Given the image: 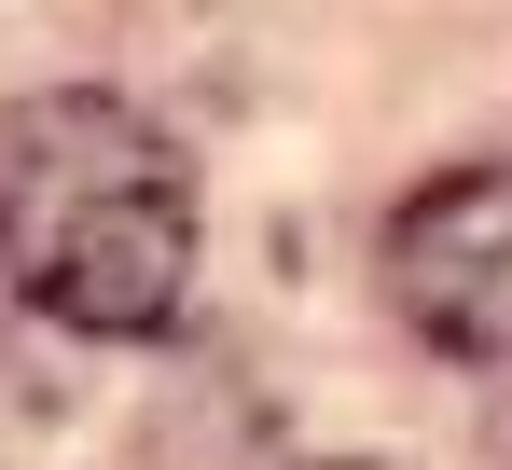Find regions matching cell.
I'll use <instances>...</instances> for the list:
<instances>
[{
    "label": "cell",
    "instance_id": "3",
    "mask_svg": "<svg viewBox=\"0 0 512 470\" xmlns=\"http://www.w3.org/2000/svg\"><path fill=\"white\" fill-rule=\"evenodd\" d=\"M333 470H360V457H333Z\"/></svg>",
    "mask_w": 512,
    "mask_h": 470
},
{
    "label": "cell",
    "instance_id": "1",
    "mask_svg": "<svg viewBox=\"0 0 512 470\" xmlns=\"http://www.w3.org/2000/svg\"><path fill=\"white\" fill-rule=\"evenodd\" d=\"M0 291L56 332L139 346L194 291V166L153 111L56 83L0 111Z\"/></svg>",
    "mask_w": 512,
    "mask_h": 470
},
{
    "label": "cell",
    "instance_id": "2",
    "mask_svg": "<svg viewBox=\"0 0 512 470\" xmlns=\"http://www.w3.org/2000/svg\"><path fill=\"white\" fill-rule=\"evenodd\" d=\"M388 305L416 318L429 346H457V360L512 346V153L443 166L429 194H402V222H388Z\"/></svg>",
    "mask_w": 512,
    "mask_h": 470
}]
</instances>
